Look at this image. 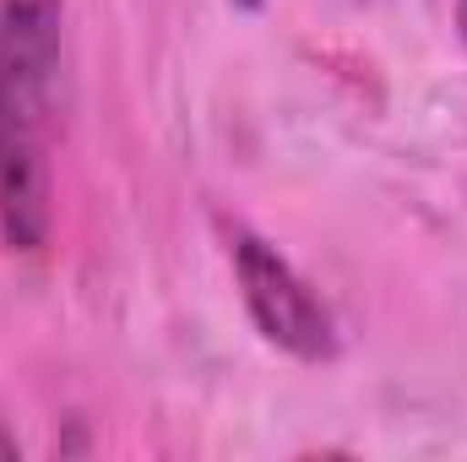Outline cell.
<instances>
[{"mask_svg": "<svg viewBox=\"0 0 467 462\" xmlns=\"http://www.w3.org/2000/svg\"><path fill=\"white\" fill-rule=\"evenodd\" d=\"M49 99L0 77V239L27 256L49 239Z\"/></svg>", "mask_w": 467, "mask_h": 462, "instance_id": "obj_1", "label": "cell"}, {"mask_svg": "<svg viewBox=\"0 0 467 462\" xmlns=\"http://www.w3.org/2000/svg\"><path fill=\"white\" fill-rule=\"evenodd\" d=\"M234 278H239V299H244V310L266 343H277L294 359H310V364L337 353V332H332L327 305L310 294V283L266 239H255V234L234 239Z\"/></svg>", "mask_w": 467, "mask_h": 462, "instance_id": "obj_2", "label": "cell"}, {"mask_svg": "<svg viewBox=\"0 0 467 462\" xmlns=\"http://www.w3.org/2000/svg\"><path fill=\"white\" fill-rule=\"evenodd\" d=\"M60 0H0V77L55 93L60 77Z\"/></svg>", "mask_w": 467, "mask_h": 462, "instance_id": "obj_3", "label": "cell"}, {"mask_svg": "<svg viewBox=\"0 0 467 462\" xmlns=\"http://www.w3.org/2000/svg\"><path fill=\"white\" fill-rule=\"evenodd\" d=\"M234 11H261V5H266V0H229Z\"/></svg>", "mask_w": 467, "mask_h": 462, "instance_id": "obj_4", "label": "cell"}, {"mask_svg": "<svg viewBox=\"0 0 467 462\" xmlns=\"http://www.w3.org/2000/svg\"><path fill=\"white\" fill-rule=\"evenodd\" d=\"M457 27H462V38H467V0H457Z\"/></svg>", "mask_w": 467, "mask_h": 462, "instance_id": "obj_5", "label": "cell"}]
</instances>
